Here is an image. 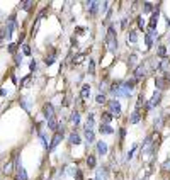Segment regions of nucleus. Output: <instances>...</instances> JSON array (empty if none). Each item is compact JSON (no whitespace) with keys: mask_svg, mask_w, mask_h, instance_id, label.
Returning <instances> with one entry per match:
<instances>
[{"mask_svg":"<svg viewBox=\"0 0 170 180\" xmlns=\"http://www.w3.org/2000/svg\"><path fill=\"white\" fill-rule=\"evenodd\" d=\"M80 95H82V99H83V100L89 99V97H90V85H87V83H85V85H82Z\"/></svg>","mask_w":170,"mask_h":180,"instance_id":"nucleus-11","label":"nucleus"},{"mask_svg":"<svg viewBox=\"0 0 170 180\" xmlns=\"http://www.w3.org/2000/svg\"><path fill=\"white\" fill-rule=\"evenodd\" d=\"M138 27H140V29L144 27V19L143 17H138Z\"/></svg>","mask_w":170,"mask_h":180,"instance_id":"nucleus-42","label":"nucleus"},{"mask_svg":"<svg viewBox=\"0 0 170 180\" xmlns=\"http://www.w3.org/2000/svg\"><path fill=\"white\" fill-rule=\"evenodd\" d=\"M85 138H87V141L92 143L93 139H95V136H93V131L92 129H85Z\"/></svg>","mask_w":170,"mask_h":180,"instance_id":"nucleus-23","label":"nucleus"},{"mask_svg":"<svg viewBox=\"0 0 170 180\" xmlns=\"http://www.w3.org/2000/svg\"><path fill=\"white\" fill-rule=\"evenodd\" d=\"M95 102L100 104V105H102V104H106V95H104V94H99L97 97H95Z\"/></svg>","mask_w":170,"mask_h":180,"instance_id":"nucleus-31","label":"nucleus"},{"mask_svg":"<svg viewBox=\"0 0 170 180\" xmlns=\"http://www.w3.org/2000/svg\"><path fill=\"white\" fill-rule=\"evenodd\" d=\"M21 63H22V55H15V65L21 66Z\"/></svg>","mask_w":170,"mask_h":180,"instance_id":"nucleus-41","label":"nucleus"},{"mask_svg":"<svg viewBox=\"0 0 170 180\" xmlns=\"http://www.w3.org/2000/svg\"><path fill=\"white\" fill-rule=\"evenodd\" d=\"M136 61H138V56H136L134 53H133V55L129 56V65H131V66H134V65H136Z\"/></svg>","mask_w":170,"mask_h":180,"instance_id":"nucleus-37","label":"nucleus"},{"mask_svg":"<svg viewBox=\"0 0 170 180\" xmlns=\"http://www.w3.org/2000/svg\"><path fill=\"white\" fill-rule=\"evenodd\" d=\"M106 43H107V49H109L110 53H116V49H117V39H116V31H114V27H109V29H107Z\"/></svg>","mask_w":170,"mask_h":180,"instance_id":"nucleus-1","label":"nucleus"},{"mask_svg":"<svg viewBox=\"0 0 170 180\" xmlns=\"http://www.w3.org/2000/svg\"><path fill=\"white\" fill-rule=\"evenodd\" d=\"M75 173H76L75 167H68V175H75Z\"/></svg>","mask_w":170,"mask_h":180,"instance_id":"nucleus-43","label":"nucleus"},{"mask_svg":"<svg viewBox=\"0 0 170 180\" xmlns=\"http://www.w3.org/2000/svg\"><path fill=\"white\" fill-rule=\"evenodd\" d=\"M168 41H170V38H168Z\"/></svg>","mask_w":170,"mask_h":180,"instance_id":"nucleus-50","label":"nucleus"},{"mask_svg":"<svg viewBox=\"0 0 170 180\" xmlns=\"http://www.w3.org/2000/svg\"><path fill=\"white\" fill-rule=\"evenodd\" d=\"M48 128H49L51 131H56V129H58V122H56L55 117H53V119H48Z\"/></svg>","mask_w":170,"mask_h":180,"instance_id":"nucleus-20","label":"nucleus"},{"mask_svg":"<svg viewBox=\"0 0 170 180\" xmlns=\"http://www.w3.org/2000/svg\"><path fill=\"white\" fill-rule=\"evenodd\" d=\"M121 27H123V29L127 27V19H123V21H121Z\"/></svg>","mask_w":170,"mask_h":180,"instance_id":"nucleus-45","label":"nucleus"},{"mask_svg":"<svg viewBox=\"0 0 170 180\" xmlns=\"http://www.w3.org/2000/svg\"><path fill=\"white\" fill-rule=\"evenodd\" d=\"M163 170H167V172H168V170H170V158H168V160H167V162H165V163H163Z\"/></svg>","mask_w":170,"mask_h":180,"instance_id":"nucleus-44","label":"nucleus"},{"mask_svg":"<svg viewBox=\"0 0 170 180\" xmlns=\"http://www.w3.org/2000/svg\"><path fill=\"white\" fill-rule=\"evenodd\" d=\"M82 60H85V55H78V56H75V58H73V63L75 65H80V61Z\"/></svg>","mask_w":170,"mask_h":180,"instance_id":"nucleus-36","label":"nucleus"},{"mask_svg":"<svg viewBox=\"0 0 170 180\" xmlns=\"http://www.w3.org/2000/svg\"><path fill=\"white\" fill-rule=\"evenodd\" d=\"M31 78H32V77H31V75H27V77H25V78H24V80H22V82H21V85H29V82H31Z\"/></svg>","mask_w":170,"mask_h":180,"instance_id":"nucleus-40","label":"nucleus"},{"mask_svg":"<svg viewBox=\"0 0 170 180\" xmlns=\"http://www.w3.org/2000/svg\"><path fill=\"white\" fill-rule=\"evenodd\" d=\"M121 87H123V83H121V82H114V83L110 85V90H109V92H110V94H116V92H117Z\"/></svg>","mask_w":170,"mask_h":180,"instance_id":"nucleus-21","label":"nucleus"},{"mask_svg":"<svg viewBox=\"0 0 170 180\" xmlns=\"http://www.w3.org/2000/svg\"><path fill=\"white\" fill-rule=\"evenodd\" d=\"M158 15H160V9H157V12H153V14H151V19H150V27H151V31H155V29H157Z\"/></svg>","mask_w":170,"mask_h":180,"instance_id":"nucleus-9","label":"nucleus"},{"mask_svg":"<svg viewBox=\"0 0 170 180\" xmlns=\"http://www.w3.org/2000/svg\"><path fill=\"white\" fill-rule=\"evenodd\" d=\"M12 167H14V162H8L4 168V173H12Z\"/></svg>","mask_w":170,"mask_h":180,"instance_id":"nucleus-32","label":"nucleus"},{"mask_svg":"<svg viewBox=\"0 0 170 180\" xmlns=\"http://www.w3.org/2000/svg\"><path fill=\"white\" fill-rule=\"evenodd\" d=\"M89 73H90V75L95 73V61H93V60H89Z\"/></svg>","mask_w":170,"mask_h":180,"instance_id":"nucleus-29","label":"nucleus"},{"mask_svg":"<svg viewBox=\"0 0 170 180\" xmlns=\"http://www.w3.org/2000/svg\"><path fill=\"white\" fill-rule=\"evenodd\" d=\"M167 83H168V77H167V80H163L162 77H157V78H155V85H157V90H158V92H162V90L165 88Z\"/></svg>","mask_w":170,"mask_h":180,"instance_id":"nucleus-8","label":"nucleus"},{"mask_svg":"<svg viewBox=\"0 0 170 180\" xmlns=\"http://www.w3.org/2000/svg\"><path fill=\"white\" fill-rule=\"evenodd\" d=\"M107 105H109V111L110 114H116V116H119L121 114V104H119V100H110V102H107Z\"/></svg>","mask_w":170,"mask_h":180,"instance_id":"nucleus-2","label":"nucleus"},{"mask_svg":"<svg viewBox=\"0 0 170 180\" xmlns=\"http://www.w3.org/2000/svg\"><path fill=\"white\" fill-rule=\"evenodd\" d=\"M143 77H144V65L141 63L140 66L134 68V80H141Z\"/></svg>","mask_w":170,"mask_h":180,"instance_id":"nucleus-10","label":"nucleus"},{"mask_svg":"<svg viewBox=\"0 0 170 180\" xmlns=\"http://www.w3.org/2000/svg\"><path fill=\"white\" fill-rule=\"evenodd\" d=\"M112 131H114V129L110 128L109 124H100V133L102 134H112Z\"/></svg>","mask_w":170,"mask_h":180,"instance_id":"nucleus-18","label":"nucleus"},{"mask_svg":"<svg viewBox=\"0 0 170 180\" xmlns=\"http://www.w3.org/2000/svg\"><path fill=\"white\" fill-rule=\"evenodd\" d=\"M140 121H141L140 111H134V112H133V114H131V117H129V122H131V124H138Z\"/></svg>","mask_w":170,"mask_h":180,"instance_id":"nucleus-13","label":"nucleus"},{"mask_svg":"<svg viewBox=\"0 0 170 180\" xmlns=\"http://www.w3.org/2000/svg\"><path fill=\"white\" fill-rule=\"evenodd\" d=\"M70 121H72V124H75V126L80 124V114H78V111H73V112H72Z\"/></svg>","mask_w":170,"mask_h":180,"instance_id":"nucleus-14","label":"nucleus"},{"mask_svg":"<svg viewBox=\"0 0 170 180\" xmlns=\"http://www.w3.org/2000/svg\"><path fill=\"white\" fill-rule=\"evenodd\" d=\"M136 31H131L129 32V36H127V43H136Z\"/></svg>","mask_w":170,"mask_h":180,"instance_id":"nucleus-28","label":"nucleus"},{"mask_svg":"<svg viewBox=\"0 0 170 180\" xmlns=\"http://www.w3.org/2000/svg\"><path fill=\"white\" fill-rule=\"evenodd\" d=\"M158 56H162V58H165V56H167V48L165 46H160V48H158Z\"/></svg>","mask_w":170,"mask_h":180,"instance_id":"nucleus-33","label":"nucleus"},{"mask_svg":"<svg viewBox=\"0 0 170 180\" xmlns=\"http://www.w3.org/2000/svg\"><path fill=\"white\" fill-rule=\"evenodd\" d=\"M93 128V114L90 112L89 117H87V124H85V129H92Z\"/></svg>","mask_w":170,"mask_h":180,"instance_id":"nucleus-22","label":"nucleus"},{"mask_svg":"<svg viewBox=\"0 0 170 180\" xmlns=\"http://www.w3.org/2000/svg\"><path fill=\"white\" fill-rule=\"evenodd\" d=\"M17 180H27V173L22 167H17Z\"/></svg>","mask_w":170,"mask_h":180,"instance_id":"nucleus-16","label":"nucleus"},{"mask_svg":"<svg viewBox=\"0 0 170 180\" xmlns=\"http://www.w3.org/2000/svg\"><path fill=\"white\" fill-rule=\"evenodd\" d=\"M151 10H153V5L150 4V2H144V4H143V12L144 14H150Z\"/></svg>","mask_w":170,"mask_h":180,"instance_id":"nucleus-26","label":"nucleus"},{"mask_svg":"<svg viewBox=\"0 0 170 180\" xmlns=\"http://www.w3.org/2000/svg\"><path fill=\"white\" fill-rule=\"evenodd\" d=\"M85 7H87L89 14L95 15V14H97V10H99V7H100V4H99V2H85Z\"/></svg>","mask_w":170,"mask_h":180,"instance_id":"nucleus-5","label":"nucleus"},{"mask_svg":"<svg viewBox=\"0 0 170 180\" xmlns=\"http://www.w3.org/2000/svg\"><path fill=\"white\" fill-rule=\"evenodd\" d=\"M0 95H2V97H5V95H7V90H4V88H0Z\"/></svg>","mask_w":170,"mask_h":180,"instance_id":"nucleus-49","label":"nucleus"},{"mask_svg":"<svg viewBox=\"0 0 170 180\" xmlns=\"http://www.w3.org/2000/svg\"><path fill=\"white\" fill-rule=\"evenodd\" d=\"M87 167L95 168V156H93V155H89V158H87Z\"/></svg>","mask_w":170,"mask_h":180,"instance_id":"nucleus-24","label":"nucleus"},{"mask_svg":"<svg viewBox=\"0 0 170 180\" xmlns=\"http://www.w3.org/2000/svg\"><path fill=\"white\" fill-rule=\"evenodd\" d=\"M29 68H31V70H36V61H34V60H32V61H31V65H29Z\"/></svg>","mask_w":170,"mask_h":180,"instance_id":"nucleus-47","label":"nucleus"},{"mask_svg":"<svg viewBox=\"0 0 170 180\" xmlns=\"http://www.w3.org/2000/svg\"><path fill=\"white\" fill-rule=\"evenodd\" d=\"M68 143H70V145H80V136H78V134L76 133H72L70 134V138H68Z\"/></svg>","mask_w":170,"mask_h":180,"instance_id":"nucleus-12","label":"nucleus"},{"mask_svg":"<svg viewBox=\"0 0 170 180\" xmlns=\"http://www.w3.org/2000/svg\"><path fill=\"white\" fill-rule=\"evenodd\" d=\"M97 151H99V155H106L107 153V143L99 141L97 143Z\"/></svg>","mask_w":170,"mask_h":180,"instance_id":"nucleus-15","label":"nucleus"},{"mask_svg":"<svg viewBox=\"0 0 170 180\" xmlns=\"http://www.w3.org/2000/svg\"><path fill=\"white\" fill-rule=\"evenodd\" d=\"M110 121H112V114H110V112H102V122L100 124H109Z\"/></svg>","mask_w":170,"mask_h":180,"instance_id":"nucleus-17","label":"nucleus"},{"mask_svg":"<svg viewBox=\"0 0 170 180\" xmlns=\"http://www.w3.org/2000/svg\"><path fill=\"white\" fill-rule=\"evenodd\" d=\"M32 2H29V0H27V2H22V4H19V7H21V9H24V10H29V7H32Z\"/></svg>","mask_w":170,"mask_h":180,"instance_id":"nucleus-27","label":"nucleus"},{"mask_svg":"<svg viewBox=\"0 0 170 180\" xmlns=\"http://www.w3.org/2000/svg\"><path fill=\"white\" fill-rule=\"evenodd\" d=\"M8 53H12V55H15V49H17V44H8Z\"/></svg>","mask_w":170,"mask_h":180,"instance_id":"nucleus-39","label":"nucleus"},{"mask_svg":"<svg viewBox=\"0 0 170 180\" xmlns=\"http://www.w3.org/2000/svg\"><path fill=\"white\" fill-rule=\"evenodd\" d=\"M61 139H63V133H56L55 138H53V141H51V145L48 146V151H53V150H55L56 146L61 143Z\"/></svg>","mask_w":170,"mask_h":180,"instance_id":"nucleus-3","label":"nucleus"},{"mask_svg":"<svg viewBox=\"0 0 170 180\" xmlns=\"http://www.w3.org/2000/svg\"><path fill=\"white\" fill-rule=\"evenodd\" d=\"M134 83H136V80L133 78V80H127V82H124V87H126L127 90H131V92H133V88H134Z\"/></svg>","mask_w":170,"mask_h":180,"instance_id":"nucleus-25","label":"nucleus"},{"mask_svg":"<svg viewBox=\"0 0 170 180\" xmlns=\"http://www.w3.org/2000/svg\"><path fill=\"white\" fill-rule=\"evenodd\" d=\"M160 99H162V92L155 90V94H153V97L150 99V102H148V105H146V107H157V104L160 102Z\"/></svg>","mask_w":170,"mask_h":180,"instance_id":"nucleus-6","label":"nucleus"},{"mask_svg":"<svg viewBox=\"0 0 170 180\" xmlns=\"http://www.w3.org/2000/svg\"><path fill=\"white\" fill-rule=\"evenodd\" d=\"M22 53H24L25 56H31V48L27 46V44H22Z\"/></svg>","mask_w":170,"mask_h":180,"instance_id":"nucleus-35","label":"nucleus"},{"mask_svg":"<svg viewBox=\"0 0 170 180\" xmlns=\"http://www.w3.org/2000/svg\"><path fill=\"white\" fill-rule=\"evenodd\" d=\"M0 38H5V27H2V29H0Z\"/></svg>","mask_w":170,"mask_h":180,"instance_id":"nucleus-48","label":"nucleus"},{"mask_svg":"<svg viewBox=\"0 0 170 180\" xmlns=\"http://www.w3.org/2000/svg\"><path fill=\"white\" fill-rule=\"evenodd\" d=\"M95 180H104V177H102V168L97 172V178H95Z\"/></svg>","mask_w":170,"mask_h":180,"instance_id":"nucleus-46","label":"nucleus"},{"mask_svg":"<svg viewBox=\"0 0 170 180\" xmlns=\"http://www.w3.org/2000/svg\"><path fill=\"white\" fill-rule=\"evenodd\" d=\"M42 112H44V117H46V121L55 117V109H53V105H51V104H44Z\"/></svg>","mask_w":170,"mask_h":180,"instance_id":"nucleus-4","label":"nucleus"},{"mask_svg":"<svg viewBox=\"0 0 170 180\" xmlns=\"http://www.w3.org/2000/svg\"><path fill=\"white\" fill-rule=\"evenodd\" d=\"M114 95H116V97H123V99H129V97H131V90H127L126 87L123 85Z\"/></svg>","mask_w":170,"mask_h":180,"instance_id":"nucleus-7","label":"nucleus"},{"mask_svg":"<svg viewBox=\"0 0 170 180\" xmlns=\"http://www.w3.org/2000/svg\"><path fill=\"white\" fill-rule=\"evenodd\" d=\"M151 36H155V31H151V32H148V34H146V46L148 48H151Z\"/></svg>","mask_w":170,"mask_h":180,"instance_id":"nucleus-30","label":"nucleus"},{"mask_svg":"<svg viewBox=\"0 0 170 180\" xmlns=\"http://www.w3.org/2000/svg\"><path fill=\"white\" fill-rule=\"evenodd\" d=\"M44 63H46L48 66H51V65L55 63V55H51L49 58H46V61H44Z\"/></svg>","mask_w":170,"mask_h":180,"instance_id":"nucleus-38","label":"nucleus"},{"mask_svg":"<svg viewBox=\"0 0 170 180\" xmlns=\"http://www.w3.org/2000/svg\"><path fill=\"white\" fill-rule=\"evenodd\" d=\"M21 105L27 112H31V109H32V107H31V99H21Z\"/></svg>","mask_w":170,"mask_h":180,"instance_id":"nucleus-19","label":"nucleus"},{"mask_svg":"<svg viewBox=\"0 0 170 180\" xmlns=\"http://www.w3.org/2000/svg\"><path fill=\"white\" fill-rule=\"evenodd\" d=\"M136 150H138V145H133V148L127 151V160H131V158H133V155H134Z\"/></svg>","mask_w":170,"mask_h":180,"instance_id":"nucleus-34","label":"nucleus"}]
</instances>
